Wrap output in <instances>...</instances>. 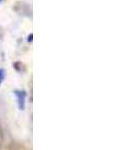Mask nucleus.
I'll list each match as a JSON object with an SVG mask.
<instances>
[{
    "label": "nucleus",
    "mask_w": 133,
    "mask_h": 150,
    "mask_svg": "<svg viewBox=\"0 0 133 150\" xmlns=\"http://www.w3.org/2000/svg\"><path fill=\"white\" fill-rule=\"evenodd\" d=\"M0 144H1V134H0Z\"/></svg>",
    "instance_id": "nucleus-4"
},
{
    "label": "nucleus",
    "mask_w": 133,
    "mask_h": 150,
    "mask_svg": "<svg viewBox=\"0 0 133 150\" xmlns=\"http://www.w3.org/2000/svg\"><path fill=\"white\" fill-rule=\"evenodd\" d=\"M32 37H33V34H32V33H30V35H29L28 36V41H30V42H31V41H32Z\"/></svg>",
    "instance_id": "nucleus-3"
},
{
    "label": "nucleus",
    "mask_w": 133,
    "mask_h": 150,
    "mask_svg": "<svg viewBox=\"0 0 133 150\" xmlns=\"http://www.w3.org/2000/svg\"><path fill=\"white\" fill-rule=\"evenodd\" d=\"M14 96L17 101V105L19 110L23 111L26 107V98H27V93L24 90H15L14 91Z\"/></svg>",
    "instance_id": "nucleus-1"
},
{
    "label": "nucleus",
    "mask_w": 133,
    "mask_h": 150,
    "mask_svg": "<svg viewBox=\"0 0 133 150\" xmlns=\"http://www.w3.org/2000/svg\"><path fill=\"white\" fill-rule=\"evenodd\" d=\"M2 1H3V0H0V3H1V2H2Z\"/></svg>",
    "instance_id": "nucleus-5"
},
{
    "label": "nucleus",
    "mask_w": 133,
    "mask_h": 150,
    "mask_svg": "<svg viewBox=\"0 0 133 150\" xmlns=\"http://www.w3.org/2000/svg\"><path fill=\"white\" fill-rule=\"evenodd\" d=\"M5 76H6V73H5V70L0 68V85L2 84V82L4 81L5 79Z\"/></svg>",
    "instance_id": "nucleus-2"
}]
</instances>
